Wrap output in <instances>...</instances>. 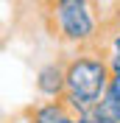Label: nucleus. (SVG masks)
<instances>
[{
  "mask_svg": "<svg viewBox=\"0 0 120 123\" xmlns=\"http://www.w3.org/2000/svg\"><path fill=\"white\" fill-rule=\"evenodd\" d=\"M64 123H90V120H87V115H70Z\"/></svg>",
  "mask_w": 120,
  "mask_h": 123,
  "instance_id": "0eeeda50",
  "label": "nucleus"
},
{
  "mask_svg": "<svg viewBox=\"0 0 120 123\" xmlns=\"http://www.w3.org/2000/svg\"><path fill=\"white\" fill-rule=\"evenodd\" d=\"M95 50L106 56L109 67H112L114 76H120V14L114 20H103V28H101V37H98Z\"/></svg>",
  "mask_w": 120,
  "mask_h": 123,
  "instance_id": "20e7f679",
  "label": "nucleus"
},
{
  "mask_svg": "<svg viewBox=\"0 0 120 123\" xmlns=\"http://www.w3.org/2000/svg\"><path fill=\"white\" fill-rule=\"evenodd\" d=\"M42 23L56 42L70 48H92L101 37L103 17L95 0H42Z\"/></svg>",
  "mask_w": 120,
  "mask_h": 123,
  "instance_id": "f257e3e1",
  "label": "nucleus"
},
{
  "mask_svg": "<svg viewBox=\"0 0 120 123\" xmlns=\"http://www.w3.org/2000/svg\"><path fill=\"white\" fill-rule=\"evenodd\" d=\"M28 115V123H64L73 112L70 106L61 101H42V104H34V106L25 112Z\"/></svg>",
  "mask_w": 120,
  "mask_h": 123,
  "instance_id": "423d86ee",
  "label": "nucleus"
},
{
  "mask_svg": "<svg viewBox=\"0 0 120 123\" xmlns=\"http://www.w3.org/2000/svg\"><path fill=\"white\" fill-rule=\"evenodd\" d=\"M67 62V92L64 104L73 115H90L92 109L103 101L109 81H112V67L101 50L95 48H81L75 50Z\"/></svg>",
  "mask_w": 120,
  "mask_h": 123,
  "instance_id": "f03ea898",
  "label": "nucleus"
},
{
  "mask_svg": "<svg viewBox=\"0 0 120 123\" xmlns=\"http://www.w3.org/2000/svg\"><path fill=\"white\" fill-rule=\"evenodd\" d=\"M90 123H120V76H112L103 101L87 115Z\"/></svg>",
  "mask_w": 120,
  "mask_h": 123,
  "instance_id": "39448f33",
  "label": "nucleus"
},
{
  "mask_svg": "<svg viewBox=\"0 0 120 123\" xmlns=\"http://www.w3.org/2000/svg\"><path fill=\"white\" fill-rule=\"evenodd\" d=\"M34 84H36V92L45 101H61L64 92H67V62L56 59V62L42 64L36 70Z\"/></svg>",
  "mask_w": 120,
  "mask_h": 123,
  "instance_id": "7ed1b4c3",
  "label": "nucleus"
}]
</instances>
